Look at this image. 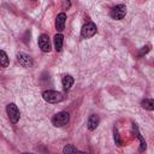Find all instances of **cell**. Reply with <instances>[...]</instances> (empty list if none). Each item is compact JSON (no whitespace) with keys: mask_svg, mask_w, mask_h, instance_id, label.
Returning <instances> with one entry per match:
<instances>
[{"mask_svg":"<svg viewBox=\"0 0 154 154\" xmlns=\"http://www.w3.org/2000/svg\"><path fill=\"white\" fill-rule=\"evenodd\" d=\"M42 97L45 101L49 103H58L64 100V95L57 90H45L42 93Z\"/></svg>","mask_w":154,"mask_h":154,"instance_id":"obj_1","label":"cell"},{"mask_svg":"<svg viewBox=\"0 0 154 154\" xmlns=\"http://www.w3.org/2000/svg\"><path fill=\"white\" fill-rule=\"evenodd\" d=\"M70 120V114L69 112H65V111H61V112H58L57 114L53 116L52 118V124L57 128H61L64 125H66Z\"/></svg>","mask_w":154,"mask_h":154,"instance_id":"obj_2","label":"cell"},{"mask_svg":"<svg viewBox=\"0 0 154 154\" xmlns=\"http://www.w3.org/2000/svg\"><path fill=\"white\" fill-rule=\"evenodd\" d=\"M126 14V6L120 4V5H117L114 7H112L111 12H109V16L112 19H116V20H120L125 17Z\"/></svg>","mask_w":154,"mask_h":154,"instance_id":"obj_3","label":"cell"},{"mask_svg":"<svg viewBox=\"0 0 154 154\" xmlns=\"http://www.w3.org/2000/svg\"><path fill=\"white\" fill-rule=\"evenodd\" d=\"M6 112H7V116H8V119H10L11 123L16 124L19 120L20 113H19V109L16 106V103H8L6 106Z\"/></svg>","mask_w":154,"mask_h":154,"instance_id":"obj_4","label":"cell"},{"mask_svg":"<svg viewBox=\"0 0 154 154\" xmlns=\"http://www.w3.org/2000/svg\"><path fill=\"white\" fill-rule=\"evenodd\" d=\"M96 34V25L93 22H88L87 24H84L82 26L81 30V36L83 38H90L91 36H94Z\"/></svg>","mask_w":154,"mask_h":154,"instance_id":"obj_5","label":"cell"},{"mask_svg":"<svg viewBox=\"0 0 154 154\" xmlns=\"http://www.w3.org/2000/svg\"><path fill=\"white\" fill-rule=\"evenodd\" d=\"M17 60L19 63V65H22L23 67H31L32 66V59L30 55L25 54V53H17Z\"/></svg>","mask_w":154,"mask_h":154,"instance_id":"obj_6","label":"cell"},{"mask_svg":"<svg viewBox=\"0 0 154 154\" xmlns=\"http://www.w3.org/2000/svg\"><path fill=\"white\" fill-rule=\"evenodd\" d=\"M38 47L41 48L42 52H49L51 51V41H49L48 35H46V34L40 35V37H38Z\"/></svg>","mask_w":154,"mask_h":154,"instance_id":"obj_7","label":"cell"},{"mask_svg":"<svg viewBox=\"0 0 154 154\" xmlns=\"http://www.w3.org/2000/svg\"><path fill=\"white\" fill-rule=\"evenodd\" d=\"M65 22H66V14L64 12L59 13L55 18V29H57V31H63L64 30Z\"/></svg>","mask_w":154,"mask_h":154,"instance_id":"obj_8","label":"cell"},{"mask_svg":"<svg viewBox=\"0 0 154 154\" xmlns=\"http://www.w3.org/2000/svg\"><path fill=\"white\" fill-rule=\"evenodd\" d=\"M132 130H134L135 135L137 136V138H138V141H140V152H144V150H146V148H147V143H146L144 138L142 137V135L140 134L138 128H137V125H136L135 123L132 124Z\"/></svg>","mask_w":154,"mask_h":154,"instance_id":"obj_9","label":"cell"},{"mask_svg":"<svg viewBox=\"0 0 154 154\" xmlns=\"http://www.w3.org/2000/svg\"><path fill=\"white\" fill-rule=\"evenodd\" d=\"M99 123H100V117H99L97 114H91V116L88 118V123H87L88 129H89L90 131L95 130V129L97 128Z\"/></svg>","mask_w":154,"mask_h":154,"instance_id":"obj_10","label":"cell"},{"mask_svg":"<svg viewBox=\"0 0 154 154\" xmlns=\"http://www.w3.org/2000/svg\"><path fill=\"white\" fill-rule=\"evenodd\" d=\"M63 153L64 154H87L84 152H81L79 149H77L75 146L72 144H66L64 148H63Z\"/></svg>","mask_w":154,"mask_h":154,"instance_id":"obj_11","label":"cell"},{"mask_svg":"<svg viewBox=\"0 0 154 154\" xmlns=\"http://www.w3.org/2000/svg\"><path fill=\"white\" fill-rule=\"evenodd\" d=\"M54 41V47L57 49V52H60L63 49V42H64V36L61 34H57L53 38Z\"/></svg>","mask_w":154,"mask_h":154,"instance_id":"obj_12","label":"cell"},{"mask_svg":"<svg viewBox=\"0 0 154 154\" xmlns=\"http://www.w3.org/2000/svg\"><path fill=\"white\" fill-rule=\"evenodd\" d=\"M61 83H63V88H64L65 90H69V89H71V87L73 85V78H72L70 75H66V76L63 77Z\"/></svg>","mask_w":154,"mask_h":154,"instance_id":"obj_13","label":"cell"},{"mask_svg":"<svg viewBox=\"0 0 154 154\" xmlns=\"http://www.w3.org/2000/svg\"><path fill=\"white\" fill-rule=\"evenodd\" d=\"M141 106L147 111H154V99H144V100H142Z\"/></svg>","mask_w":154,"mask_h":154,"instance_id":"obj_14","label":"cell"},{"mask_svg":"<svg viewBox=\"0 0 154 154\" xmlns=\"http://www.w3.org/2000/svg\"><path fill=\"white\" fill-rule=\"evenodd\" d=\"M8 61H10V59H8L7 54H6V52L4 49H1L0 51V63H1V66L6 67L8 65Z\"/></svg>","mask_w":154,"mask_h":154,"instance_id":"obj_15","label":"cell"},{"mask_svg":"<svg viewBox=\"0 0 154 154\" xmlns=\"http://www.w3.org/2000/svg\"><path fill=\"white\" fill-rule=\"evenodd\" d=\"M113 135H114V142L117 146H122V141H120V137H119V132H118V129L114 128L113 129Z\"/></svg>","mask_w":154,"mask_h":154,"instance_id":"obj_16","label":"cell"},{"mask_svg":"<svg viewBox=\"0 0 154 154\" xmlns=\"http://www.w3.org/2000/svg\"><path fill=\"white\" fill-rule=\"evenodd\" d=\"M148 51H149V46H146V47H142V49H141V52H140V54H138V55L141 57V55H143V54H146V53H147Z\"/></svg>","mask_w":154,"mask_h":154,"instance_id":"obj_17","label":"cell"},{"mask_svg":"<svg viewBox=\"0 0 154 154\" xmlns=\"http://www.w3.org/2000/svg\"><path fill=\"white\" fill-rule=\"evenodd\" d=\"M23 154H32V153H23Z\"/></svg>","mask_w":154,"mask_h":154,"instance_id":"obj_18","label":"cell"}]
</instances>
